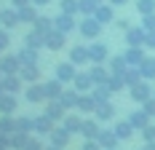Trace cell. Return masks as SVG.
Wrapping results in <instances>:
<instances>
[{"label": "cell", "instance_id": "obj_3", "mask_svg": "<svg viewBox=\"0 0 155 150\" xmlns=\"http://www.w3.org/2000/svg\"><path fill=\"white\" fill-rule=\"evenodd\" d=\"M147 150H155V145H153V148H147Z\"/></svg>", "mask_w": 155, "mask_h": 150}, {"label": "cell", "instance_id": "obj_2", "mask_svg": "<svg viewBox=\"0 0 155 150\" xmlns=\"http://www.w3.org/2000/svg\"><path fill=\"white\" fill-rule=\"evenodd\" d=\"M83 150H96V148H94V145H86V148H83Z\"/></svg>", "mask_w": 155, "mask_h": 150}, {"label": "cell", "instance_id": "obj_5", "mask_svg": "<svg viewBox=\"0 0 155 150\" xmlns=\"http://www.w3.org/2000/svg\"><path fill=\"white\" fill-rule=\"evenodd\" d=\"M51 150H56V148H51Z\"/></svg>", "mask_w": 155, "mask_h": 150}, {"label": "cell", "instance_id": "obj_1", "mask_svg": "<svg viewBox=\"0 0 155 150\" xmlns=\"http://www.w3.org/2000/svg\"><path fill=\"white\" fill-rule=\"evenodd\" d=\"M27 150H40V148H38V142H30V145H27Z\"/></svg>", "mask_w": 155, "mask_h": 150}, {"label": "cell", "instance_id": "obj_4", "mask_svg": "<svg viewBox=\"0 0 155 150\" xmlns=\"http://www.w3.org/2000/svg\"><path fill=\"white\" fill-rule=\"evenodd\" d=\"M0 150H5V148H0Z\"/></svg>", "mask_w": 155, "mask_h": 150}]
</instances>
